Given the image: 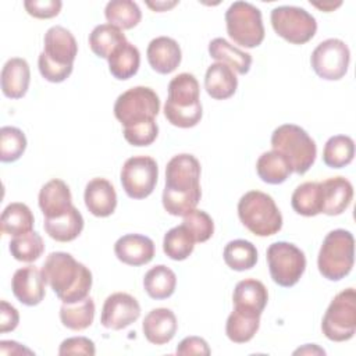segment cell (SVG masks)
Instances as JSON below:
<instances>
[{
    "label": "cell",
    "instance_id": "6da1fadb",
    "mask_svg": "<svg viewBox=\"0 0 356 356\" xmlns=\"http://www.w3.org/2000/svg\"><path fill=\"white\" fill-rule=\"evenodd\" d=\"M202 197L200 163L189 153L174 156L165 167L163 207L171 216L184 217L196 209Z\"/></svg>",
    "mask_w": 356,
    "mask_h": 356
},
{
    "label": "cell",
    "instance_id": "7a4b0ae2",
    "mask_svg": "<svg viewBox=\"0 0 356 356\" xmlns=\"http://www.w3.org/2000/svg\"><path fill=\"white\" fill-rule=\"evenodd\" d=\"M42 273L56 296L63 303H75L89 296L92 288L90 270L67 252H51Z\"/></svg>",
    "mask_w": 356,
    "mask_h": 356
},
{
    "label": "cell",
    "instance_id": "3957f363",
    "mask_svg": "<svg viewBox=\"0 0 356 356\" xmlns=\"http://www.w3.org/2000/svg\"><path fill=\"white\" fill-rule=\"evenodd\" d=\"M271 147L286 159L292 172L298 175L307 172L317 156L316 142L295 124H282L275 128L271 134Z\"/></svg>",
    "mask_w": 356,
    "mask_h": 356
},
{
    "label": "cell",
    "instance_id": "277c9868",
    "mask_svg": "<svg viewBox=\"0 0 356 356\" xmlns=\"http://www.w3.org/2000/svg\"><path fill=\"white\" fill-rule=\"evenodd\" d=\"M241 222L257 236H271L282 228V216L274 199L261 191H249L238 202Z\"/></svg>",
    "mask_w": 356,
    "mask_h": 356
},
{
    "label": "cell",
    "instance_id": "5b68a950",
    "mask_svg": "<svg viewBox=\"0 0 356 356\" xmlns=\"http://www.w3.org/2000/svg\"><path fill=\"white\" fill-rule=\"evenodd\" d=\"M355 261V239L352 232L338 228L330 231L320 248L317 267L320 274L330 281L345 278Z\"/></svg>",
    "mask_w": 356,
    "mask_h": 356
},
{
    "label": "cell",
    "instance_id": "8992f818",
    "mask_svg": "<svg viewBox=\"0 0 356 356\" xmlns=\"http://www.w3.org/2000/svg\"><path fill=\"white\" fill-rule=\"evenodd\" d=\"M227 33L236 44L253 49L264 40L261 11L248 1H234L225 11Z\"/></svg>",
    "mask_w": 356,
    "mask_h": 356
},
{
    "label": "cell",
    "instance_id": "52a82bcc",
    "mask_svg": "<svg viewBox=\"0 0 356 356\" xmlns=\"http://www.w3.org/2000/svg\"><path fill=\"white\" fill-rule=\"evenodd\" d=\"M160 111V99L149 86H134L114 103V115L124 128L152 122Z\"/></svg>",
    "mask_w": 356,
    "mask_h": 356
},
{
    "label": "cell",
    "instance_id": "ba28073f",
    "mask_svg": "<svg viewBox=\"0 0 356 356\" xmlns=\"http://www.w3.org/2000/svg\"><path fill=\"white\" fill-rule=\"evenodd\" d=\"M321 331L332 342H345L353 338L356 332L355 288H346L334 296L324 313Z\"/></svg>",
    "mask_w": 356,
    "mask_h": 356
},
{
    "label": "cell",
    "instance_id": "9c48e42d",
    "mask_svg": "<svg viewBox=\"0 0 356 356\" xmlns=\"http://www.w3.org/2000/svg\"><path fill=\"white\" fill-rule=\"evenodd\" d=\"M266 259L273 281L284 288L298 284L306 270V256L296 245L285 241L267 248Z\"/></svg>",
    "mask_w": 356,
    "mask_h": 356
},
{
    "label": "cell",
    "instance_id": "30bf717a",
    "mask_svg": "<svg viewBox=\"0 0 356 356\" xmlns=\"http://www.w3.org/2000/svg\"><path fill=\"white\" fill-rule=\"evenodd\" d=\"M270 19L275 33L292 44L307 43L317 31L316 18L305 8L296 6H278L273 8Z\"/></svg>",
    "mask_w": 356,
    "mask_h": 356
},
{
    "label": "cell",
    "instance_id": "8fae6325",
    "mask_svg": "<svg viewBox=\"0 0 356 356\" xmlns=\"http://www.w3.org/2000/svg\"><path fill=\"white\" fill-rule=\"evenodd\" d=\"M159 167L150 156H134L125 160L120 179L122 189L131 199H145L156 188Z\"/></svg>",
    "mask_w": 356,
    "mask_h": 356
},
{
    "label": "cell",
    "instance_id": "7c38bea8",
    "mask_svg": "<svg viewBox=\"0 0 356 356\" xmlns=\"http://www.w3.org/2000/svg\"><path fill=\"white\" fill-rule=\"evenodd\" d=\"M350 51L348 44L337 38L320 42L310 56L313 71L325 81H338L348 72Z\"/></svg>",
    "mask_w": 356,
    "mask_h": 356
},
{
    "label": "cell",
    "instance_id": "4fadbf2b",
    "mask_svg": "<svg viewBox=\"0 0 356 356\" xmlns=\"http://www.w3.org/2000/svg\"><path fill=\"white\" fill-rule=\"evenodd\" d=\"M140 316L139 302L129 293L115 292L104 300L100 323L108 330H124Z\"/></svg>",
    "mask_w": 356,
    "mask_h": 356
},
{
    "label": "cell",
    "instance_id": "5bb4252c",
    "mask_svg": "<svg viewBox=\"0 0 356 356\" xmlns=\"http://www.w3.org/2000/svg\"><path fill=\"white\" fill-rule=\"evenodd\" d=\"M46 280L35 266L18 268L11 280V289L18 302L25 306L39 305L46 295Z\"/></svg>",
    "mask_w": 356,
    "mask_h": 356
},
{
    "label": "cell",
    "instance_id": "9a60e30c",
    "mask_svg": "<svg viewBox=\"0 0 356 356\" xmlns=\"http://www.w3.org/2000/svg\"><path fill=\"white\" fill-rule=\"evenodd\" d=\"M43 54L51 63L63 67H74L78 54V43L74 35L64 26L54 25L44 33Z\"/></svg>",
    "mask_w": 356,
    "mask_h": 356
},
{
    "label": "cell",
    "instance_id": "2e32d148",
    "mask_svg": "<svg viewBox=\"0 0 356 356\" xmlns=\"http://www.w3.org/2000/svg\"><path fill=\"white\" fill-rule=\"evenodd\" d=\"M114 253L120 261L128 266H143L154 257V242L140 234H127L114 243Z\"/></svg>",
    "mask_w": 356,
    "mask_h": 356
},
{
    "label": "cell",
    "instance_id": "e0dca14e",
    "mask_svg": "<svg viewBox=\"0 0 356 356\" xmlns=\"http://www.w3.org/2000/svg\"><path fill=\"white\" fill-rule=\"evenodd\" d=\"M150 67L163 75L171 74L181 64L182 53L177 40L168 36H157L150 40L146 50Z\"/></svg>",
    "mask_w": 356,
    "mask_h": 356
},
{
    "label": "cell",
    "instance_id": "ac0fdd59",
    "mask_svg": "<svg viewBox=\"0 0 356 356\" xmlns=\"http://www.w3.org/2000/svg\"><path fill=\"white\" fill-rule=\"evenodd\" d=\"M142 330L145 338L153 345H165L177 334L178 323L172 310L167 307H157L150 310L143 323Z\"/></svg>",
    "mask_w": 356,
    "mask_h": 356
},
{
    "label": "cell",
    "instance_id": "d6986e66",
    "mask_svg": "<svg viewBox=\"0 0 356 356\" xmlns=\"http://www.w3.org/2000/svg\"><path fill=\"white\" fill-rule=\"evenodd\" d=\"M85 206L95 217H108L117 207V193L106 178H93L85 186Z\"/></svg>",
    "mask_w": 356,
    "mask_h": 356
},
{
    "label": "cell",
    "instance_id": "ffe728a7",
    "mask_svg": "<svg viewBox=\"0 0 356 356\" xmlns=\"http://www.w3.org/2000/svg\"><path fill=\"white\" fill-rule=\"evenodd\" d=\"M321 184V213L327 216H339L350 204L353 186L345 177H331Z\"/></svg>",
    "mask_w": 356,
    "mask_h": 356
},
{
    "label": "cell",
    "instance_id": "44dd1931",
    "mask_svg": "<svg viewBox=\"0 0 356 356\" xmlns=\"http://www.w3.org/2000/svg\"><path fill=\"white\" fill-rule=\"evenodd\" d=\"M38 202L44 218L63 216L74 206L68 185L58 178L50 179L40 188Z\"/></svg>",
    "mask_w": 356,
    "mask_h": 356
},
{
    "label": "cell",
    "instance_id": "7402d4cb",
    "mask_svg": "<svg viewBox=\"0 0 356 356\" xmlns=\"http://www.w3.org/2000/svg\"><path fill=\"white\" fill-rule=\"evenodd\" d=\"M268 292L264 284L254 278H246L235 285L232 293L234 309L261 316L267 306Z\"/></svg>",
    "mask_w": 356,
    "mask_h": 356
},
{
    "label": "cell",
    "instance_id": "603a6c76",
    "mask_svg": "<svg viewBox=\"0 0 356 356\" xmlns=\"http://www.w3.org/2000/svg\"><path fill=\"white\" fill-rule=\"evenodd\" d=\"M31 82V70L25 58L13 57L1 70V92L8 99H21L26 95Z\"/></svg>",
    "mask_w": 356,
    "mask_h": 356
},
{
    "label": "cell",
    "instance_id": "cb8c5ba5",
    "mask_svg": "<svg viewBox=\"0 0 356 356\" xmlns=\"http://www.w3.org/2000/svg\"><path fill=\"white\" fill-rule=\"evenodd\" d=\"M167 106L175 108H192L200 103V88L196 76L189 72H181L168 83Z\"/></svg>",
    "mask_w": 356,
    "mask_h": 356
},
{
    "label": "cell",
    "instance_id": "d4e9b609",
    "mask_svg": "<svg viewBox=\"0 0 356 356\" xmlns=\"http://www.w3.org/2000/svg\"><path fill=\"white\" fill-rule=\"evenodd\" d=\"M238 88V78L231 67L224 63L211 64L204 75V89L211 99L225 100L231 97Z\"/></svg>",
    "mask_w": 356,
    "mask_h": 356
},
{
    "label": "cell",
    "instance_id": "484cf974",
    "mask_svg": "<svg viewBox=\"0 0 356 356\" xmlns=\"http://www.w3.org/2000/svg\"><path fill=\"white\" fill-rule=\"evenodd\" d=\"M47 235L57 242H71L79 236L83 229V217L72 206L67 213L53 218H44L43 222Z\"/></svg>",
    "mask_w": 356,
    "mask_h": 356
},
{
    "label": "cell",
    "instance_id": "4316f807",
    "mask_svg": "<svg viewBox=\"0 0 356 356\" xmlns=\"http://www.w3.org/2000/svg\"><path fill=\"white\" fill-rule=\"evenodd\" d=\"M110 74L120 81L132 78L140 65V53L128 40L121 43L107 58Z\"/></svg>",
    "mask_w": 356,
    "mask_h": 356
},
{
    "label": "cell",
    "instance_id": "83f0119b",
    "mask_svg": "<svg viewBox=\"0 0 356 356\" xmlns=\"http://www.w3.org/2000/svg\"><path fill=\"white\" fill-rule=\"evenodd\" d=\"M209 54L211 58L227 64L241 75L248 74L252 65V56L235 47L224 38H214L209 43Z\"/></svg>",
    "mask_w": 356,
    "mask_h": 356
},
{
    "label": "cell",
    "instance_id": "f1b7e54d",
    "mask_svg": "<svg viewBox=\"0 0 356 356\" xmlns=\"http://www.w3.org/2000/svg\"><path fill=\"white\" fill-rule=\"evenodd\" d=\"M256 171L259 178L270 185L282 184L292 174V168L286 159L275 150L264 152L257 159Z\"/></svg>",
    "mask_w": 356,
    "mask_h": 356
},
{
    "label": "cell",
    "instance_id": "f546056e",
    "mask_svg": "<svg viewBox=\"0 0 356 356\" xmlns=\"http://www.w3.org/2000/svg\"><path fill=\"white\" fill-rule=\"evenodd\" d=\"M177 286V275L175 273L164 266L157 264L152 267L143 277V288L146 293L156 300L170 298Z\"/></svg>",
    "mask_w": 356,
    "mask_h": 356
},
{
    "label": "cell",
    "instance_id": "4dcf8cb0",
    "mask_svg": "<svg viewBox=\"0 0 356 356\" xmlns=\"http://www.w3.org/2000/svg\"><path fill=\"white\" fill-rule=\"evenodd\" d=\"M35 217L25 203H10L1 213L0 228L3 234L18 236L32 231Z\"/></svg>",
    "mask_w": 356,
    "mask_h": 356
},
{
    "label": "cell",
    "instance_id": "1f68e13d",
    "mask_svg": "<svg viewBox=\"0 0 356 356\" xmlns=\"http://www.w3.org/2000/svg\"><path fill=\"white\" fill-rule=\"evenodd\" d=\"M93 318L95 302L90 296L75 303H63L60 307V320L68 330L83 331L92 325Z\"/></svg>",
    "mask_w": 356,
    "mask_h": 356
},
{
    "label": "cell",
    "instance_id": "d6a6232c",
    "mask_svg": "<svg viewBox=\"0 0 356 356\" xmlns=\"http://www.w3.org/2000/svg\"><path fill=\"white\" fill-rule=\"evenodd\" d=\"M260 327V316L234 309L225 323V334L235 343L249 342Z\"/></svg>",
    "mask_w": 356,
    "mask_h": 356
},
{
    "label": "cell",
    "instance_id": "836d02e7",
    "mask_svg": "<svg viewBox=\"0 0 356 356\" xmlns=\"http://www.w3.org/2000/svg\"><path fill=\"white\" fill-rule=\"evenodd\" d=\"M124 42H127L124 32L111 24H100L89 33V46L100 58H108V56Z\"/></svg>",
    "mask_w": 356,
    "mask_h": 356
},
{
    "label": "cell",
    "instance_id": "e575fe53",
    "mask_svg": "<svg viewBox=\"0 0 356 356\" xmlns=\"http://www.w3.org/2000/svg\"><path fill=\"white\" fill-rule=\"evenodd\" d=\"M292 209L305 217H314L321 213V184L320 182H303L292 193Z\"/></svg>",
    "mask_w": 356,
    "mask_h": 356
},
{
    "label": "cell",
    "instance_id": "d590c367",
    "mask_svg": "<svg viewBox=\"0 0 356 356\" xmlns=\"http://www.w3.org/2000/svg\"><path fill=\"white\" fill-rule=\"evenodd\" d=\"M225 264L235 271L250 270L257 263V249L246 239L229 241L222 252Z\"/></svg>",
    "mask_w": 356,
    "mask_h": 356
},
{
    "label": "cell",
    "instance_id": "8d00e7d4",
    "mask_svg": "<svg viewBox=\"0 0 356 356\" xmlns=\"http://www.w3.org/2000/svg\"><path fill=\"white\" fill-rule=\"evenodd\" d=\"M355 157V142L348 135L331 136L323 150V161L327 167L342 168L352 163Z\"/></svg>",
    "mask_w": 356,
    "mask_h": 356
},
{
    "label": "cell",
    "instance_id": "74e56055",
    "mask_svg": "<svg viewBox=\"0 0 356 356\" xmlns=\"http://www.w3.org/2000/svg\"><path fill=\"white\" fill-rule=\"evenodd\" d=\"M104 15L108 24L118 29H132L140 22L142 11L135 1L131 0H111L106 4Z\"/></svg>",
    "mask_w": 356,
    "mask_h": 356
},
{
    "label": "cell",
    "instance_id": "f35d334b",
    "mask_svg": "<svg viewBox=\"0 0 356 356\" xmlns=\"http://www.w3.org/2000/svg\"><path fill=\"white\" fill-rule=\"evenodd\" d=\"M195 243L188 228L181 224L167 231L163 239V250L171 260L181 261L192 254Z\"/></svg>",
    "mask_w": 356,
    "mask_h": 356
},
{
    "label": "cell",
    "instance_id": "ab89813d",
    "mask_svg": "<svg viewBox=\"0 0 356 356\" xmlns=\"http://www.w3.org/2000/svg\"><path fill=\"white\" fill-rule=\"evenodd\" d=\"M11 256L22 263H32L38 260L44 252V243L42 236L36 231L14 236L8 245Z\"/></svg>",
    "mask_w": 356,
    "mask_h": 356
},
{
    "label": "cell",
    "instance_id": "60d3db41",
    "mask_svg": "<svg viewBox=\"0 0 356 356\" xmlns=\"http://www.w3.org/2000/svg\"><path fill=\"white\" fill-rule=\"evenodd\" d=\"M26 149L25 134L15 127L0 128V160L3 163L17 161Z\"/></svg>",
    "mask_w": 356,
    "mask_h": 356
},
{
    "label": "cell",
    "instance_id": "b9f144b4",
    "mask_svg": "<svg viewBox=\"0 0 356 356\" xmlns=\"http://www.w3.org/2000/svg\"><path fill=\"white\" fill-rule=\"evenodd\" d=\"M182 224L188 228L195 242H206L211 238L214 232V222L211 217L203 210L193 209L184 216Z\"/></svg>",
    "mask_w": 356,
    "mask_h": 356
},
{
    "label": "cell",
    "instance_id": "7bdbcfd3",
    "mask_svg": "<svg viewBox=\"0 0 356 356\" xmlns=\"http://www.w3.org/2000/svg\"><path fill=\"white\" fill-rule=\"evenodd\" d=\"M203 108L202 104L192 108H175L164 104V117L167 121L178 128H192L197 125L202 120Z\"/></svg>",
    "mask_w": 356,
    "mask_h": 356
},
{
    "label": "cell",
    "instance_id": "ee69618b",
    "mask_svg": "<svg viewBox=\"0 0 356 356\" xmlns=\"http://www.w3.org/2000/svg\"><path fill=\"white\" fill-rule=\"evenodd\" d=\"M122 134L125 140L132 146H149L156 140L159 135V127L156 121H152L124 128Z\"/></svg>",
    "mask_w": 356,
    "mask_h": 356
},
{
    "label": "cell",
    "instance_id": "f6af8a7d",
    "mask_svg": "<svg viewBox=\"0 0 356 356\" xmlns=\"http://www.w3.org/2000/svg\"><path fill=\"white\" fill-rule=\"evenodd\" d=\"M26 13L39 19H47L58 15L63 3L60 0H26L24 1Z\"/></svg>",
    "mask_w": 356,
    "mask_h": 356
},
{
    "label": "cell",
    "instance_id": "bcb514c9",
    "mask_svg": "<svg viewBox=\"0 0 356 356\" xmlns=\"http://www.w3.org/2000/svg\"><path fill=\"white\" fill-rule=\"evenodd\" d=\"M38 67H39V72L40 75L53 83H60L63 81H65L71 72L74 67H63V65H57L54 63H51L50 60H47V57L43 54V51L39 54L38 57Z\"/></svg>",
    "mask_w": 356,
    "mask_h": 356
},
{
    "label": "cell",
    "instance_id": "7dc6e473",
    "mask_svg": "<svg viewBox=\"0 0 356 356\" xmlns=\"http://www.w3.org/2000/svg\"><path fill=\"white\" fill-rule=\"evenodd\" d=\"M96 353L95 342L86 337H71L61 342L58 348V355H86L93 356Z\"/></svg>",
    "mask_w": 356,
    "mask_h": 356
},
{
    "label": "cell",
    "instance_id": "c3c4849f",
    "mask_svg": "<svg viewBox=\"0 0 356 356\" xmlns=\"http://www.w3.org/2000/svg\"><path fill=\"white\" fill-rule=\"evenodd\" d=\"M177 355H200L209 356L211 353L209 343L200 337H186L177 346Z\"/></svg>",
    "mask_w": 356,
    "mask_h": 356
},
{
    "label": "cell",
    "instance_id": "681fc988",
    "mask_svg": "<svg viewBox=\"0 0 356 356\" xmlns=\"http://www.w3.org/2000/svg\"><path fill=\"white\" fill-rule=\"evenodd\" d=\"M19 323L18 310L7 300L0 302V332L6 334L14 331Z\"/></svg>",
    "mask_w": 356,
    "mask_h": 356
},
{
    "label": "cell",
    "instance_id": "f907efd6",
    "mask_svg": "<svg viewBox=\"0 0 356 356\" xmlns=\"http://www.w3.org/2000/svg\"><path fill=\"white\" fill-rule=\"evenodd\" d=\"M0 353L1 355H21V353L32 355L33 352L15 341H0Z\"/></svg>",
    "mask_w": 356,
    "mask_h": 356
},
{
    "label": "cell",
    "instance_id": "816d5d0a",
    "mask_svg": "<svg viewBox=\"0 0 356 356\" xmlns=\"http://www.w3.org/2000/svg\"><path fill=\"white\" fill-rule=\"evenodd\" d=\"M305 355V353H307V355H325V350L324 349H321V348H318L316 343H306L303 348H299V349H296L295 352H293V355Z\"/></svg>",
    "mask_w": 356,
    "mask_h": 356
},
{
    "label": "cell",
    "instance_id": "f5cc1de1",
    "mask_svg": "<svg viewBox=\"0 0 356 356\" xmlns=\"http://www.w3.org/2000/svg\"><path fill=\"white\" fill-rule=\"evenodd\" d=\"M146 4L154 10V11H167L168 8H172L174 6L178 4V1H156V3H152V1H146Z\"/></svg>",
    "mask_w": 356,
    "mask_h": 356
},
{
    "label": "cell",
    "instance_id": "db71d44e",
    "mask_svg": "<svg viewBox=\"0 0 356 356\" xmlns=\"http://www.w3.org/2000/svg\"><path fill=\"white\" fill-rule=\"evenodd\" d=\"M310 4H313L314 7H317V8L323 10V11H325V13H328V11H332L334 8L339 7V6L342 4V3H341V1H338L337 4H334V3H323V4H317V3H310Z\"/></svg>",
    "mask_w": 356,
    "mask_h": 356
}]
</instances>
